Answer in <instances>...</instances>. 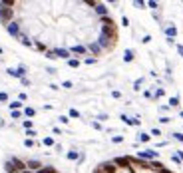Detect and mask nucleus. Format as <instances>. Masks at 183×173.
I'll return each instance as SVG.
<instances>
[{"label":"nucleus","mask_w":183,"mask_h":173,"mask_svg":"<svg viewBox=\"0 0 183 173\" xmlns=\"http://www.w3.org/2000/svg\"><path fill=\"white\" fill-rule=\"evenodd\" d=\"M10 6H14V2H2L0 4V20L4 26H8L12 22V16H14V8H10Z\"/></svg>","instance_id":"obj_1"},{"label":"nucleus","mask_w":183,"mask_h":173,"mask_svg":"<svg viewBox=\"0 0 183 173\" xmlns=\"http://www.w3.org/2000/svg\"><path fill=\"white\" fill-rule=\"evenodd\" d=\"M70 54H76L78 58H82V56H88V46L76 44V46H72V48H70Z\"/></svg>","instance_id":"obj_2"},{"label":"nucleus","mask_w":183,"mask_h":173,"mask_svg":"<svg viewBox=\"0 0 183 173\" xmlns=\"http://www.w3.org/2000/svg\"><path fill=\"white\" fill-rule=\"evenodd\" d=\"M52 54H54V58H70V56H72L68 48H54Z\"/></svg>","instance_id":"obj_3"},{"label":"nucleus","mask_w":183,"mask_h":173,"mask_svg":"<svg viewBox=\"0 0 183 173\" xmlns=\"http://www.w3.org/2000/svg\"><path fill=\"white\" fill-rule=\"evenodd\" d=\"M94 10H96V14H98L100 18L110 16V12H108V8H106V4H96V2H94Z\"/></svg>","instance_id":"obj_4"},{"label":"nucleus","mask_w":183,"mask_h":173,"mask_svg":"<svg viewBox=\"0 0 183 173\" xmlns=\"http://www.w3.org/2000/svg\"><path fill=\"white\" fill-rule=\"evenodd\" d=\"M6 28H8L10 36H14V38H20V34H22V32H20V26H18L16 22H10V24H8Z\"/></svg>","instance_id":"obj_5"},{"label":"nucleus","mask_w":183,"mask_h":173,"mask_svg":"<svg viewBox=\"0 0 183 173\" xmlns=\"http://www.w3.org/2000/svg\"><path fill=\"white\" fill-rule=\"evenodd\" d=\"M10 161H12V165H14V171H24V169H28V167H26V161H22V159H16V157H12V159H10Z\"/></svg>","instance_id":"obj_6"},{"label":"nucleus","mask_w":183,"mask_h":173,"mask_svg":"<svg viewBox=\"0 0 183 173\" xmlns=\"http://www.w3.org/2000/svg\"><path fill=\"white\" fill-rule=\"evenodd\" d=\"M88 52L94 54V56H102V54H104V50L100 48V44H98V42H90V44H88Z\"/></svg>","instance_id":"obj_7"},{"label":"nucleus","mask_w":183,"mask_h":173,"mask_svg":"<svg viewBox=\"0 0 183 173\" xmlns=\"http://www.w3.org/2000/svg\"><path fill=\"white\" fill-rule=\"evenodd\" d=\"M26 167H28L30 171H38V169H42L44 165H42L38 159H30V161H26Z\"/></svg>","instance_id":"obj_8"},{"label":"nucleus","mask_w":183,"mask_h":173,"mask_svg":"<svg viewBox=\"0 0 183 173\" xmlns=\"http://www.w3.org/2000/svg\"><path fill=\"white\" fill-rule=\"evenodd\" d=\"M143 157H147V159H153V157H157V153H155L153 149H147V151H141V153H139V159H143Z\"/></svg>","instance_id":"obj_9"},{"label":"nucleus","mask_w":183,"mask_h":173,"mask_svg":"<svg viewBox=\"0 0 183 173\" xmlns=\"http://www.w3.org/2000/svg\"><path fill=\"white\" fill-rule=\"evenodd\" d=\"M36 173H58V171H56V167H52V165H44L42 169H38Z\"/></svg>","instance_id":"obj_10"},{"label":"nucleus","mask_w":183,"mask_h":173,"mask_svg":"<svg viewBox=\"0 0 183 173\" xmlns=\"http://www.w3.org/2000/svg\"><path fill=\"white\" fill-rule=\"evenodd\" d=\"M165 34H167L169 38H173V36L177 34V28H175V26H167V28H165Z\"/></svg>","instance_id":"obj_11"},{"label":"nucleus","mask_w":183,"mask_h":173,"mask_svg":"<svg viewBox=\"0 0 183 173\" xmlns=\"http://www.w3.org/2000/svg\"><path fill=\"white\" fill-rule=\"evenodd\" d=\"M68 64H70L72 68H78V66H80V60H78V58H70V60H68Z\"/></svg>","instance_id":"obj_12"},{"label":"nucleus","mask_w":183,"mask_h":173,"mask_svg":"<svg viewBox=\"0 0 183 173\" xmlns=\"http://www.w3.org/2000/svg\"><path fill=\"white\" fill-rule=\"evenodd\" d=\"M124 58H126V62H132V58H134V52H132V50H126V56H124Z\"/></svg>","instance_id":"obj_13"},{"label":"nucleus","mask_w":183,"mask_h":173,"mask_svg":"<svg viewBox=\"0 0 183 173\" xmlns=\"http://www.w3.org/2000/svg\"><path fill=\"white\" fill-rule=\"evenodd\" d=\"M169 106H173V108H175V106H179V98H177V96H173V98L169 100Z\"/></svg>","instance_id":"obj_14"},{"label":"nucleus","mask_w":183,"mask_h":173,"mask_svg":"<svg viewBox=\"0 0 183 173\" xmlns=\"http://www.w3.org/2000/svg\"><path fill=\"white\" fill-rule=\"evenodd\" d=\"M20 106H22V104H20V102H12V104H10V108H12V110H14V112H16V110H18V108H20Z\"/></svg>","instance_id":"obj_15"},{"label":"nucleus","mask_w":183,"mask_h":173,"mask_svg":"<svg viewBox=\"0 0 183 173\" xmlns=\"http://www.w3.org/2000/svg\"><path fill=\"white\" fill-rule=\"evenodd\" d=\"M24 114H26V116H30V118H32V116H34V114H36V112H34V110H32V108H26V110H24Z\"/></svg>","instance_id":"obj_16"},{"label":"nucleus","mask_w":183,"mask_h":173,"mask_svg":"<svg viewBox=\"0 0 183 173\" xmlns=\"http://www.w3.org/2000/svg\"><path fill=\"white\" fill-rule=\"evenodd\" d=\"M44 145H54V139H52V137H46V139H44Z\"/></svg>","instance_id":"obj_17"},{"label":"nucleus","mask_w":183,"mask_h":173,"mask_svg":"<svg viewBox=\"0 0 183 173\" xmlns=\"http://www.w3.org/2000/svg\"><path fill=\"white\" fill-rule=\"evenodd\" d=\"M70 116H72V118H78L80 112H78V110H70Z\"/></svg>","instance_id":"obj_18"},{"label":"nucleus","mask_w":183,"mask_h":173,"mask_svg":"<svg viewBox=\"0 0 183 173\" xmlns=\"http://www.w3.org/2000/svg\"><path fill=\"white\" fill-rule=\"evenodd\" d=\"M24 128H26V130H32V122L26 120V122H24Z\"/></svg>","instance_id":"obj_19"},{"label":"nucleus","mask_w":183,"mask_h":173,"mask_svg":"<svg viewBox=\"0 0 183 173\" xmlns=\"http://www.w3.org/2000/svg\"><path fill=\"white\" fill-rule=\"evenodd\" d=\"M68 157H70V159H78V153H76V151H70Z\"/></svg>","instance_id":"obj_20"},{"label":"nucleus","mask_w":183,"mask_h":173,"mask_svg":"<svg viewBox=\"0 0 183 173\" xmlns=\"http://www.w3.org/2000/svg\"><path fill=\"white\" fill-rule=\"evenodd\" d=\"M173 135H175L177 141H181V143H183V133H173Z\"/></svg>","instance_id":"obj_21"},{"label":"nucleus","mask_w":183,"mask_h":173,"mask_svg":"<svg viewBox=\"0 0 183 173\" xmlns=\"http://www.w3.org/2000/svg\"><path fill=\"white\" fill-rule=\"evenodd\" d=\"M139 139H141V141H147V139H149V135H147V133H141V135H139Z\"/></svg>","instance_id":"obj_22"},{"label":"nucleus","mask_w":183,"mask_h":173,"mask_svg":"<svg viewBox=\"0 0 183 173\" xmlns=\"http://www.w3.org/2000/svg\"><path fill=\"white\" fill-rule=\"evenodd\" d=\"M24 145H26V147H32V145H34V141H32V139H26V141H24Z\"/></svg>","instance_id":"obj_23"},{"label":"nucleus","mask_w":183,"mask_h":173,"mask_svg":"<svg viewBox=\"0 0 183 173\" xmlns=\"http://www.w3.org/2000/svg\"><path fill=\"white\" fill-rule=\"evenodd\" d=\"M20 116H22V112H18V110H16V112H12V118H20Z\"/></svg>","instance_id":"obj_24"},{"label":"nucleus","mask_w":183,"mask_h":173,"mask_svg":"<svg viewBox=\"0 0 183 173\" xmlns=\"http://www.w3.org/2000/svg\"><path fill=\"white\" fill-rule=\"evenodd\" d=\"M6 100H8V96H6V94L2 92V94H0V102H6Z\"/></svg>","instance_id":"obj_25"},{"label":"nucleus","mask_w":183,"mask_h":173,"mask_svg":"<svg viewBox=\"0 0 183 173\" xmlns=\"http://www.w3.org/2000/svg\"><path fill=\"white\" fill-rule=\"evenodd\" d=\"M177 52H179V54L183 56V46H181V44H177Z\"/></svg>","instance_id":"obj_26"},{"label":"nucleus","mask_w":183,"mask_h":173,"mask_svg":"<svg viewBox=\"0 0 183 173\" xmlns=\"http://www.w3.org/2000/svg\"><path fill=\"white\" fill-rule=\"evenodd\" d=\"M22 173H34V171H30V169H24V171H22Z\"/></svg>","instance_id":"obj_27"},{"label":"nucleus","mask_w":183,"mask_h":173,"mask_svg":"<svg viewBox=\"0 0 183 173\" xmlns=\"http://www.w3.org/2000/svg\"><path fill=\"white\" fill-rule=\"evenodd\" d=\"M14 173H20V171H14Z\"/></svg>","instance_id":"obj_28"},{"label":"nucleus","mask_w":183,"mask_h":173,"mask_svg":"<svg viewBox=\"0 0 183 173\" xmlns=\"http://www.w3.org/2000/svg\"><path fill=\"white\" fill-rule=\"evenodd\" d=\"M181 116H183V112H181Z\"/></svg>","instance_id":"obj_29"}]
</instances>
